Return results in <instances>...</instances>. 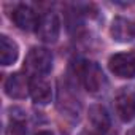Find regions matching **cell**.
Returning a JSON list of instances; mask_svg holds the SVG:
<instances>
[{"mask_svg": "<svg viewBox=\"0 0 135 135\" xmlns=\"http://www.w3.org/2000/svg\"><path fill=\"white\" fill-rule=\"evenodd\" d=\"M80 78L88 92L97 94L105 88V75L95 62H84L80 67Z\"/></svg>", "mask_w": 135, "mask_h": 135, "instance_id": "2", "label": "cell"}, {"mask_svg": "<svg viewBox=\"0 0 135 135\" xmlns=\"http://www.w3.org/2000/svg\"><path fill=\"white\" fill-rule=\"evenodd\" d=\"M37 135H52L51 132H48V130H41V132H38Z\"/></svg>", "mask_w": 135, "mask_h": 135, "instance_id": "13", "label": "cell"}, {"mask_svg": "<svg viewBox=\"0 0 135 135\" xmlns=\"http://www.w3.org/2000/svg\"><path fill=\"white\" fill-rule=\"evenodd\" d=\"M97 135H118V133H114V132H111V129H110V130H107V132H99Z\"/></svg>", "mask_w": 135, "mask_h": 135, "instance_id": "12", "label": "cell"}, {"mask_svg": "<svg viewBox=\"0 0 135 135\" xmlns=\"http://www.w3.org/2000/svg\"><path fill=\"white\" fill-rule=\"evenodd\" d=\"M89 121L92 124V127L99 132H107L111 127V121H110V114L107 111L105 107L102 105H94L89 108Z\"/></svg>", "mask_w": 135, "mask_h": 135, "instance_id": "10", "label": "cell"}, {"mask_svg": "<svg viewBox=\"0 0 135 135\" xmlns=\"http://www.w3.org/2000/svg\"><path fill=\"white\" fill-rule=\"evenodd\" d=\"M127 135H135V127H132V129L127 132Z\"/></svg>", "mask_w": 135, "mask_h": 135, "instance_id": "14", "label": "cell"}, {"mask_svg": "<svg viewBox=\"0 0 135 135\" xmlns=\"http://www.w3.org/2000/svg\"><path fill=\"white\" fill-rule=\"evenodd\" d=\"M116 113L124 122H129L135 118V92H122L118 95Z\"/></svg>", "mask_w": 135, "mask_h": 135, "instance_id": "9", "label": "cell"}, {"mask_svg": "<svg viewBox=\"0 0 135 135\" xmlns=\"http://www.w3.org/2000/svg\"><path fill=\"white\" fill-rule=\"evenodd\" d=\"M52 54L46 48H32L24 60V69L33 76H45L51 72Z\"/></svg>", "mask_w": 135, "mask_h": 135, "instance_id": "1", "label": "cell"}, {"mask_svg": "<svg viewBox=\"0 0 135 135\" xmlns=\"http://www.w3.org/2000/svg\"><path fill=\"white\" fill-rule=\"evenodd\" d=\"M19 56V48L16 41L8 38L7 35L0 37V62L2 65H11L18 60Z\"/></svg>", "mask_w": 135, "mask_h": 135, "instance_id": "11", "label": "cell"}, {"mask_svg": "<svg viewBox=\"0 0 135 135\" xmlns=\"http://www.w3.org/2000/svg\"><path fill=\"white\" fill-rule=\"evenodd\" d=\"M37 105H48L52 100V86L45 76L30 78V94Z\"/></svg>", "mask_w": 135, "mask_h": 135, "instance_id": "6", "label": "cell"}, {"mask_svg": "<svg viewBox=\"0 0 135 135\" xmlns=\"http://www.w3.org/2000/svg\"><path fill=\"white\" fill-rule=\"evenodd\" d=\"M110 33L113 40L119 43H129L135 40V22L126 19V18H114L111 22Z\"/></svg>", "mask_w": 135, "mask_h": 135, "instance_id": "8", "label": "cell"}, {"mask_svg": "<svg viewBox=\"0 0 135 135\" xmlns=\"http://www.w3.org/2000/svg\"><path fill=\"white\" fill-rule=\"evenodd\" d=\"M13 21L15 24L21 29V30H26V32H30V30H37L38 27V22H40V18L38 15L27 5H19L15 11H13Z\"/></svg>", "mask_w": 135, "mask_h": 135, "instance_id": "7", "label": "cell"}, {"mask_svg": "<svg viewBox=\"0 0 135 135\" xmlns=\"http://www.w3.org/2000/svg\"><path fill=\"white\" fill-rule=\"evenodd\" d=\"M108 69L118 78H135V52H118L108 60Z\"/></svg>", "mask_w": 135, "mask_h": 135, "instance_id": "3", "label": "cell"}, {"mask_svg": "<svg viewBox=\"0 0 135 135\" xmlns=\"http://www.w3.org/2000/svg\"><path fill=\"white\" fill-rule=\"evenodd\" d=\"M60 33V19L57 13H46L40 16V22L37 27V35L45 43H56Z\"/></svg>", "mask_w": 135, "mask_h": 135, "instance_id": "4", "label": "cell"}, {"mask_svg": "<svg viewBox=\"0 0 135 135\" xmlns=\"http://www.w3.org/2000/svg\"><path fill=\"white\" fill-rule=\"evenodd\" d=\"M5 94L11 99H26L30 94V80L24 73H11L5 81Z\"/></svg>", "mask_w": 135, "mask_h": 135, "instance_id": "5", "label": "cell"}]
</instances>
